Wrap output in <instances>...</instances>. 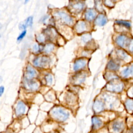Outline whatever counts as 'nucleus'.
I'll return each instance as SVG.
<instances>
[{
  "mask_svg": "<svg viewBox=\"0 0 133 133\" xmlns=\"http://www.w3.org/2000/svg\"><path fill=\"white\" fill-rule=\"evenodd\" d=\"M54 17L61 23L67 25H71L73 22L72 17L63 11H56L54 13Z\"/></svg>",
  "mask_w": 133,
  "mask_h": 133,
  "instance_id": "obj_1",
  "label": "nucleus"
},
{
  "mask_svg": "<svg viewBox=\"0 0 133 133\" xmlns=\"http://www.w3.org/2000/svg\"><path fill=\"white\" fill-rule=\"evenodd\" d=\"M51 116L56 121H64L68 118L69 114L61 108H55L50 112Z\"/></svg>",
  "mask_w": 133,
  "mask_h": 133,
  "instance_id": "obj_2",
  "label": "nucleus"
},
{
  "mask_svg": "<svg viewBox=\"0 0 133 133\" xmlns=\"http://www.w3.org/2000/svg\"><path fill=\"white\" fill-rule=\"evenodd\" d=\"M50 62V59L47 56H37L33 60V65L37 68H43L47 66Z\"/></svg>",
  "mask_w": 133,
  "mask_h": 133,
  "instance_id": "obj_3",
  "label": "nucleus"
},
{
  "mask_svg": "<svg viewBox=\"0 0 133 133\" xmlns=\"http://www.w3.org/2000/svg\"><path fill=\"white\" fill-rule=\"evenodd\" d=\"M107 89L111 91L120 92L123 88V84L121 82H116L112 81L106 86Z\"/></svg>",
  "mask_w": 133,
  "mask_h": 133,
  "instance_id": "obj_4",
  "label": "nucleus"
},
{
  "mask_svg": "<svg viewBox=\"0 0 133 133\" xmlns=\"http://www.w3.org/2000/svg\"><path fill=\"white\" fill-rule=\"evenodd\" d=\"M71 10L74 13L78 14L81 12L84 8L85 4L81 1L73 2L70 4Z\"/></svg>",
  "mask_w": 133,
  "mask_h": 133,
  "instance_id": "obj_5",
  "label": "nucleus"
},
{
  "mask_svg": "<svg viewBox=\"0 0 133 133\" xmlns=\"http://www.w3.org/2000/svg\"><path fill=\"white\" fill-rule=\"evenodd\" d=\"M23 86L24 88L29 91H35L38 88V84L37 82L32 80H28L25 79L23 82Z\"/></svg>",
  "mask_w": 133,
  "mask_h": 133,
  "instance_id": "obj_6",
  "label": "nucleus"
},
{
  "mask_svg": "<svg viewBox=\"0 0 133 133\" xmlns=\"http://www.w3.org/2000/svg\"><path fill=\"white\" fill-rule=\"evenodd\" d=\"M37 75V72L35 69L30 65L26 66L25 71V79L32 80Z\"/></svg>",
  "mask_w": 133,
  "mask_h": 133,
  "instance_id": "obj_7",
  "label": "nucleus"
},
{
  "mask_svg": "<svg viewBox=\"0 0 133 133\" xmlns=\"http://www.w3.org/2000/svg\"><path fill=\"white\" fill-rule=\"evenodd\" d=\"M26 110V106L25 104L22 101H18L15 108V113L16 116L18 117L22 116L25 114Z\"/></svg>",
  "mask_w": 133,
  "mask_h": 133,
  "instance_id": "obj_8",
  "label": "nucleus"
},
{
  "mask_svg": "<svg viewBox=\"0 0 133 133\" xmlns=\"http://www.w3.org/2000/svg\"><path fill=\"white\" fill-rule=\"evenodd\" d=\"M87 60L85 58H78L76 59L73 64V69L75 71H78L85 67Z\"/></svg>",
  "mask_w": 133,
  "mask_h": 133,
  "instance_id": "obj_9",
  "label": "nucleus"
},
{
  "mask_svg": "<svg viewBox=\"0 0 133 133\" xmlns=\"http://www.w3.org/2000/svg\"><path fill=\"white\" fill-rule=\"evenodd\" d=\"M86 75L83 72H79L75 74L73 76L72 81L73 83L76 85L82 84L86 79Z\"/></svg>",
  "mask_w": 133,
  "mask_h": 133,
  "instance_id": "obj_10",
  "label": "nucleus"
},
{
  "mask_svg": "<svg viewBox=\"0 0 133 133\" xmlns=\"http://www.w3.org/2000/svg\"><path fill=\"white\" fill-rule=\"evenodd\" d=\"M115 42L117 45L122 48L125 47L127 44H128V38L125 35H120L117 36L115 39Z\"/></svg>",
  "mask_w": 133,
  "mask_h": 133,
  "instance_id": "obj_11",
  "label": "nucleus"
},
{
  "mask_svg": "<svg viewBox=\"0 0 133 133\" xmlns=\"http://www.w3.org/2000/svg\"><path fill=\"white\" fill-rule=\"evenodd\" d=\"M87 28L86 22L83 20L78 21L75 25V29L77 33H82L86 31Z\"/></svg>",
  "mask_w": 133,
  "mask_h": 133,
  "instance_id": "obj_12",
  "label": "nucleus"
},
{
  "mask_svg": "<svg viewBox=\"0 0 133 133\" xmlns=\"http://www.w3.org/2000/svg\"><path fill=\"white\" fill-rule=\"evenodd\" d=\"M107 21L108 19L106 16L104 14H101L97 16L96 18L95 19V23L96 25L102 26L104 25L107 23Z\"/></svg>",
  "mask_w": 133,
  "mask_h": 133,
  "instance_id": "obj_13",
  "label": "nucleus"
},
{
  "mask_svg": "<svg viewBox=\"0 0 133 133\" xmlns=\"http://www.w3.org/2000/svg\"><path fill=\"white\" fill-rule=\"evenodd\" d=\"M96 11L93 9H87L85 12V18L88 21H92L96 17Z\"/></svg>",
  "mask_w": 133,
  "mask_h": 133,
  "instance_id": "obj_14",
  "label": "nucleus"
},
{
  "mask_svg": "<svg viewBox=\"0 0 133 133\" xmlns=\"http://www.w3.org/2000/svg\"><path fill=\"white\" fill-rule=\"evenodd\" d=\"M33 18L32 16L28 17L24 21L23 23H20L19 27L20 29L25 30V29L28 26H31L33 24Z\"/></svg>",
  "mask_w": 133,
  "mask_h": 133,
  "instance_id": "obj_15",
  "label": "nucleus"
},
{
  "mask_svg": "<svg viewBox=\"0 0 133 133\" xmlns=\"http://www.w3.org/2000/svg\"><path fill=\"white\" fill-rule=\"evenodd\" d=\"M117 57L122 60H127L130 58V56L124 50L122 49H117L116 51Z\"/></svg>",
  "mask_w": 133,
  "mask_h": 133,
  "instance_id": "obj_16",
  "label": "nucleus"
},
{
  "mask_svg": "<svg viewBox=\"0 0 133 133\" xmlns=\"http://www.w3.org/2000/svg\"><path fill=\"white\" fill-rule=\"evenodd\" d=\"M107 68L112 71H116L119 68V64L114 60H111L107 63Z\"/></svg>",
  "mask_w": 133,
  "mask_h": 133,
  "instance_id": "obj_17",
  "label": "nucleus"
},
{
  "mask_svg": "<svg viewBox=\"0 0 133 133\" xmlns=\"http://www.w3.org/2000/svg\"><path fill=\"white\" fill-rule=\"evenodd\" d=\"M44 34L46 36H47L49 39H52L56 37L57 32L56 30L52 28H47L45 30Z\"/></svg>",
  "mask_w": 133,
  "mask_h": 133,
  "instance_id": "obj_18",
  "label": "nucleus"
},
{
  "mask_svg": "<svg viewBox=\"0 0 133 133\" xmlns=\"http://www.w3.org/2000/svg\"><path fill=\"white\" fill-rule=\"evenodd\" d=\"M104 106L103 103L100 101H96L93 105V109L94 110L97 112L99 113L103 110Z\"/></svg>",
  "mask_w": 133,
  "mask_h": 133,
  "instance_id": "obj_19",
  "label": "nucleus"
},
{
  "mask_svg": "<svg viewBox=\"0 0 133 133\" xmlns=\"http://www.w3.org/2000/svg\"><path fill=\"white\" fill-rule=\"evenodd\" d=\"M123 127H124V125H123V122H119V121H116L114 123L112 128L115 131L119 132L123 129Z\"/></svg>",
  "mask_w": 133,
  "mask_h": 133,
  "instance_id": "obj_20",
  "label": "nucleus"
},
{
  "mask_svg": "<svg viewBox=\"0 0 133 133\" xmlns=\"http://www.w3.org/2000/svg\"><path fill=\"white\" fill-rule=\"evenodd\" d=\"M92 123L94 129H98L102 125L101 120L97 117H94L92 119Z\"/></svg>",
  "mask_w": 133,
  "mask_h": 133,
  "instance_id": "obj_21",
  "label": "nucleus"
},
{
  "mask_svg": "<svg viewBox=\"0 0 133 133\" xmlns=\"http://www.w3.org/2000/svg\"><path fill=\"white\" fill-rule=\"evenodd\" d=\"M55 46L52 43H48L46 44L44 47H43V51L46 53V54H49L54 49Z\"/></svg>",
  "mask_w": 133,
  "mask_h": 133,
  "instance_id": "obj_22",
  "label": "nucleus"
},
{
  "mask_svg": "<svg viewBox=\"0 0 133 133\" xmlns=\"http://www.w3.org/2000/svg\"><path fill=\"white\" fill-rule=\"evenodd\" d=\"M115 23L118 25H121V26H125V28H126L127 29H129L131 26V24L130 22L128 21H125V20H116L115 21Z\"/></svg>",
  "mask_w": 133,
  "mask_h": 133,
  "instance_id": "obj_23",
  "label": "nucleus"
},
{
  "mask_svg": "<svg viewBox=\"0 0 133 133\" xmlns=\"http://www.w3.org/2000/svg\"><path fill=\"white\" fill-rule=\"evenodd\" d=\"M32 51L35 54H37L38 52H40L42 50H43V47L41 48V46L37 44H34L33 45L32 47Z\"/></svg>",
  "mask_w": 133,
  "mask_h": 133,
  "instance_id": "obj_24",
  "label": "nucleus"
},
{
  "mask_svg": "<svg viewBox=\"0 0 133 133\" xmlns=\"http://www.w3.org/2000/svg\"><path fill=\"white\" fill-rule=\"evenodd\" d=\"M82 40L85 43H89L91 39V35L89 33H85L81 37Z\"/></svg>",
  "mask_w": 133,
  "mask_h": 133,
  "instance_id": "obj_25",
  "label": "nucleus"
},
{
  "mask_svg": "<svg viewBox=\"0 0 133 133\" xmlns=\"http://www.w3.org/2000/svg\"><path fill=\"white\" fill-rule=\"evenodd\" d=\"M126 109L129 111H133V100L128 99L126 102Z\"/></svg>",
  "mask_w": 133,
  "mask_h": 133,
  "instance_id": "obj_26",
  "label": "nucleus"
},
{
  "mask_svg": "<svg viewBox=\"0 0 133 133\" xmlns=\"http://www.w3.org/2000/svg\"><path fill=\"white\" fill-rule=\"evenodd\" d=\"M45 79L47 85H51L52 82V76L50 74H47L45 76Z\"/></svg>",
  "mask_w": 133,
  "mask_h": 133,
  "instance_id": "obj_27",
  "label": "nucleus"
},
{
  "mask_svg": "<svg viewBox=\"0 0 133 133\" xmlns=\"http://www.w3.org/2000/svg\"><path fill=\"white\" fill-rule=\"evenodd\" d=\"M46 39V36L43 34H39L36 37V39L37 42L39 43H43L45 42Z\"/></svg>",
  "mask_w": 133,
  "mask_h": 133,
  "instance_id": "obj_28",
  "label": "nucleus"
},
{
  "mask_svg": "<svg viewBox=\"0 0 133 133\" xmlns=\"http://www.w3.org/2000/svg\"><path fill=\"white\" fill-rule=\"evenodd\" d=\"M26 30H24L22 31V32L19 34V35L18 36L17 38V41L18 42H20L21 41L23 38L25 37V36L26 35Z\"/></svg>",
  "mask_w": 133,
  "mask_h": 133,
  "instance_id": "obj_29",
  "label": "nucleus"
},
{
  "mask_svg": "<svg viewBox=\"0 0 133 133\" xmlns=\"http://www.w3.org/2000/svg\"><path fill=\"white\" fill-rule=\"evenodd\" d=\"M122 74L125 77H127L130 74V68H126L122 71Z\"/></svg>",
  "mask_w": 133,
  "mask_h": 133,
  "instance_id": "obj_30",
  "label": "nucleus"
},
{
  "mask_svg": "<svg viewBox=\"0 0 133 133\" xmlns=\"http://www.w3.org/2000/svg\"><path fill=\"white\" fill-rule=\"evenodd\" d=\"M96 7L97 9L99 11H102V4H101V2L100 0H97L96 2Z\"/></svg>",
  "mask_w": 133,
  "mask_h": 133,
  "instance_id": "obj_31",
  "label": "nucleus"
},
{
  "mask_svg": "<svg viewBox=\"0 0 133 133\" xmlns=\"http://www.w3.org/2000/svg\"><path fill=\"white\" fill-rule=\"evenodd\" d=\"M106 76L109 79H115L117 78V76L115 74L112 73L111 72L107 74L106 75Z\"/></svg>",
  "mask_w": 133,
  "mask_h": 133,
  "instance_id": "obj_32",
  "label": "nucleus"
},
{
  "mask_svg": "<svg viewBox=\"0 0 133 133\" xmlns=\"http://www.w3.org/2000/svg\"><path fill=\"white\" fill-rule=\"evenodd\" d=\"M104 3L106 6L108 7H113L114 6V4L111 0H104Z\"/></svg>",
  "mask_w": 133,
  "mask_h": 133,
  "instance_id": "obj_33",
  "label": "nucleus"
},
{
  "mask_svg": "<svg viewBox=\"0 0 133 133\" xmlns=\"http://www.w3.org/2000/svg\"><path fill=\"white\" fill-rule=\"evenodd\" d=\"M128 48L130 51L133 52V39H131L130 42L128 43Z\"/></svg>",
  "mask_w": 133,
  "mask_h": 133,
  "instance_id": "obj_34",
  "label": "nucleus"
},
{
  "mask_svg": "<svg viewBox=\"0 0 133 133\" xmlns=\"http://www.w3.org/2000/svg\"><path fill=\"white\" fill-rule=\"evenodd\" d=\"M4 87L3 86H0V97L2 96V95H3V94L4 93Z\"/></svg>",
  "mask_w": 133,
  "mask_h": 133,
  "instance_id": "obj_35",
  "label": "nucleus"
},
{
  "mask_svg": "<svg viewBox=\"0 0 133 133\" xmlns=\"http://www.w3.org/2000/svg\"><path fill=\"white\" fill-rule=\"evenodd\" d=\"M130 74H131L133 75V64H132L130 68Z\"/></svg>",
  "mask_w": 133,
  "mask_h": 133,
  "instance_id": "obj_36",
  "label": "nucleus"
},
{
  "mask_svg": "<svg viewBox=\"0 0 133 133\" xmlns=\"http://www.w3.org/2000/svg\"><path fill=\"white\" fill-rule=\"evenodd\" d=\"M130 91H131V93L132 95H133V87H132V88H131V89Z\"/></svg>",
  "mask_w": 133,
  "mask_h": 133,
  "instance_id": "obj_37",
  "label": "nucleus"
},
{
  "mask_svg": "<svg viewBox=\"0 0 133 133\" xmlns=\"http://www.w3.org/2000/svg\"><path fill=\"white\" fill-rule=\"evenodd\" d=\"M29 0H25V4H26V3H27L28 2V1H29Z\"/></svg>",
  "mask_w": 133,
  "mask_h": 133,
  "instance_id": "obj_38",
  "label": "nucleus"
},
{
  "mask_svg": "<svg viewBox=\"0 0 133 133\" xmlns=\"http://www.w3.org/2000/svg\"><path fill=\"white\" fill-rule=\"evenodd\" d=\"M112 2H115L116 0H111Z\"/></svg>",
  "mask_w": 133,
  "mask_h": 133,
  "instance_id": "obj_39",
  "label": "nucleus"
},
{
  "mask_svg": "<svg viewBox=\"0 0 133 133\" xmlns=\"http://www.w3.org/2000/svg\"><path fill=\"white\" fill-rule=\"evenodd\" d=\"M132 133H133V127L132 128Z\"/></svg>",
  "mask_w": 133,
  "mask_h": 133,
  "instance_id": "obj_40",
  "label": "nucleus"
},
{
  "mask_svg": "<svg viewBox=\"0 0 133 133\" xmlns=\"http://www.w3.org/2000/svg\"><path fill=\"white\" fill-rule=\"evenodd\" d=\"M0 80H1V76H0Z\"/></svg>",
  "mask_w": 133,
  "mask_h": 133,
  "instance_id": "obj_41",
  "label": "nucleus"
}]
</instances>
